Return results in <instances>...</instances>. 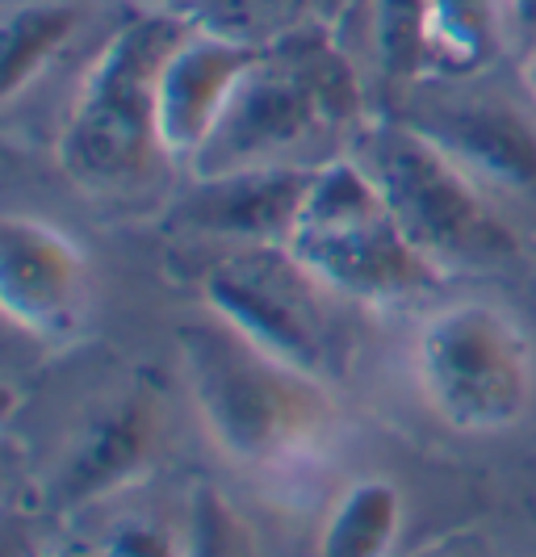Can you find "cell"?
Instances as JSON below:
<instances>
[{
  "mask_svg": "<svg viewBox=\"0 0 536 557\" xmlns=\"http://www.w3.org/2000/svg\"><path fill=\"white\" fill-rule=\"evenodd\" d=\"M311 172L314 164H277L201 176L198 189L176 210V223L239 244H289Z\"/></svg>",
  "mask_w": 536,
  "mask_h": 557,
  "instance_id": "30bf717a",
  "label": "cell"
},
{
  "mask_svg": "<svg viewBox=\"0 0 536 557\" xmlns=\"http://www.w3.org/2000/svg\"><path fill=\"white\" fill-rule=\"evenodd\" d=\"M352 156L382 189L390 214L427 260L449 269H490L515 256L511 226L482 185L415 122H361Z\"/></svg>",
  "mask_w": 536,
  "mask_h": 557,
  "instance_id": "5b68a950",
  "label": "cell"
},
{
  "mask_svg": "<svg viewBox=\"0 0 536 557\" xmlns=\"http://www.w3.org/2000/svg\"><path fill=\"white\" fill-rule=\"evenodd\" d=\"M427 407L465 436L508 432L533 407V352L520 323L490 302H452L415 335Z\"/></svg>",
  "mask_w": 536,
  "mask_h": 557,
  "instance_id": "52a82bcc",
  "label": "cell"
},
{
  "mask_svg": "<svg viewBox=\"0 0 536 557\" xmlns=\"http://www.w3.org/2000/svg\"><path fill=\"white\" fill-rule=\"evenodd\" d=\"M260 51L264 47L248 38L205 26H194L176 42L160 76V143L169 160H198Z\"/></svg>",
  "mask_w": 536,
  "mask_h": 557,
  "instance_id": "9c48e42d",
  "label": "cell"
},
{
  "mask_svg": "<svg viewBox=\"0 0 536 557\" xmlns=\"http://www.w3.org/2000/svg\"><path fill=\"white\" fill-rule=\"evenodd\" d=\"M80 26V13L63 0H29L9 13L4 26V101H17L29 84L38 81L67 38Z\"/></svg>",
  "mask_w": 536,
  "mask_h": 557,
  "instance_id": "9a60e30c",
  "label": "cell"
},
{
  "mask_svg": "<svg viewBox=\"0 0 536 557\" xmlns=\"http://www.w3.org/2000/svg\"><path fill=\"white\" fill-rule=\"evenodd\" d=\"M508 42L515 55L536 42V0H508Z\"/></svg>",
  "mask_w": 536,
  "mask_h": 557,
  "instance_id": "d6986e66",
  "label": "cell"
},
{
  "mask_svg": "<svg viewBox=\"0 0 536 557\" xmlns=\"http://www.w3.org/2000/svg\"><path fill=\"white\" fill-rule=\"evenodd\" d=\"M185 557H255L248 520L214 486H198L194 499H189Z\"/></svg>",
  "mask_w": 536,
  "mask_h": 557,
  "instance_id": "e0dca14e",
  "label": "cell"
},
{
  "mask_svg": "<svg viewBox=\"0 0 536 557\" xmlns=\"http://www.w3.org/2000/svg\"><path fill=\"white\" fill-rule=\"evenodd\" d=\"M214 319L273 361L332 386L348 369V323L336 298L289 244H244L214 260L201 277Z\"/></svg>",
  "mask_w": 536,
  "mask_h": 557,
  "instance_id": "8992f818",
  "label": "cell"
},
{
  "mask_svg": "<svg viewBox=\"0 0 536 557\" xmlns=\"http://www.w3.org/2000/svg\"><path fill=\"white\" fill-rule=\"evenodd\" d=\"M402 524V495L386 478L352 482L327 516L319 536V557H386Z\"/></svg>",
  "mask_w": 536,
  "mask_h": 557,
  "instance_id": "5bb4252c",
  "label": "cell"
},
{
  "mask_svg": "<svg viewBox=\"0 0 536 557\" xmlns=\"http://www.w3.org/2000/svg\"><path fill=\"white\" fill-rule=\"evenodd\" d=\"M415 126H424L478 185L536 197V131L508 106H445Z\"/></svg>",
  "mask_w": 536,
  "mask_h": 557,
  "instance_id": "7c38bea8",
  "label": "cell"
},
{
  "mask_svg": "<svg viewBox=\"0 0 536 557\" xmlns=\"http://www.w3.org/2000/svg\"><path fill=\"white\" fill-rule=\"evenodd\" d=\"M155 441H160V423H155V407L147 398H126V403L110 407L67 448L55 474V503L59 507H85V503L122 491L151 466Z\"/></svg>",
  "mask_w": 536,
  "mask_h": 557,
  "instance_id": "8fae6325",
  "label": "cell"
},
{
  "mask_svg": "<svg viewBox=\"0 0 536 557\" xmlns=\"http://www.w3.org/2000/svg\"><path fill=\"white\" fill-rule=\"evenodd\" d=\"M361 92L357 76L323 38L298 34L264 47L252 72L235 88L219 131L201 147L194 172L226 176L248 168L298 164L294 151L327 126L357 122Z\"/></svg>",
  "mask_w": 536,
  "mask_h": 557,
  "instance_id": "277c9868",
  "label": "cell"
},
{
  "mask_svg": "<svg viewBox=\"0 0 536 557\" xmlns=\"http://www.w3.org/2000/svg\"><path fill=\"white\" fill-rule=\"evenodd\" d=\"M88 302V260L42 219L9 214L0 223V307L29 335H67Z\"/></svg>",
  "mask_w": 536,
  "mask_h": 557,
  "instance_id": "ba28073f",
  "label": "cell"
},
{
  "mask_svg": "<svg viewBox=\"0 0 536 557\" xmlns=\"http://www.w3.org/2000/svg\"><path fill=\"white\" fill-rule=\"evenodd\" d=\"M520 72H524V88H528V97H533L536 106V42L520 55Z\"/></svg>",
  "mask_w": 536,
  "mask_h": 557,
  "instance_id": "ffe728a7",
  "label": "cell"
},
{
  "mask_svg": "<svg viewBox=\"0 0 536 557\" xmlns=\"http://www.w3.org/2000/svg\"><path fill=\"white\" fill-rule=\"evenodd\" d=\"M289 251L332 294L369 307L424 298L445 277L407 239L382 189L352 151L314 164L289 231Z\"/></svg>",
  "mask_w": 536,
  "mask_h": 557,
  "instance_id": "3957f363",
  "label": "cell"
},
{
  "mask_svg": "<svg viewBox=\"0 0 536 557\" xmlns=\"http://www.w3.org/2000/svg\"><path fill=\"white\" fill-rule=\"evenodd\" d=\"M369 29L377 72L390 84H411L436 72L427 38V0H373Z\"/></svg>",
  "mask_w": 536,
  "mask_h": 557,
  "instance_id": "2e32d148",
  "label": "cell"
},
{
  "mask_svg": "<svg viewBox=\"0 0 536 557\" xmlns=\"http://www.w3.org/2000/svg\"><path fill=\"white\" fill-rule=\"evenodd\" d=\"M427 38L436 72L474 76L511 51L508 0H427Z\"/></svg>",
  "mask_w": 536,
  "mask_h": 557,
  "instance_id": "4fadbf2b",
  "label": "cell"
},
{
  "mask_svg": "<svg viewBox=\"0 0 536 557\" xmlns=\"http://www.w3.org/2000/svg\"><path fill=\"white\" fill-rule=\"evenodd\" d=\"M97 557H185V541L176 545L160 524L130 520V524H117L105 536V545H101Z\"/></svg>",
  "mask_w": 536,
  "mask_h": 557,
  "instance_id": "ac0fdd59",
  "label": "cell"
},
{
  "mask_svg": "<svg viewBox=\"0 0 536 557\" xmlns=\"http://www.w3.org/2000/svg\"><path fill=\"white\" fill-rule=\"evenodd\" d=\"M180 369L210 441L239 466L307 457L336 423L332 386L273 361L214 314L180 327Z\"/></svg>",
  "mask_w": 536,
  "mask_h": 557,
  "instance_id": "6da1fadb",
  "label": "cell"
},
{
  "mask_svg": "<svg viewBox=\"0 0 536 557\" xmlns=\"http://www.w3.org/2000/svg\"><path fill=\"white\" fill-rule=\"evenodd\" d=\"M194 29L189 17L147 9L126 17L92 59L59 135V168L88 194H117L147 181L160 143V76L176 42Z\"/></svg>",
  "mask_w": 536,
  "mask_h": 557,
  "instance_id": "7a4b0ae2",
  "label": "cell"
}]
</instances>
